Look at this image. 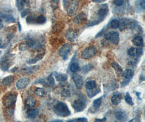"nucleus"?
Segmentation results:
<instances>
[{
  "mask_svg": "<svg viewBox=\"0 0 145 122\" xmlns=\"http://www.w3.org/2000/svg\"><path fill=\"white\" fill-rule=\"evenodd\" d=\"M54 112L58 116L62 117H67L71 114V111L67 105L63 102H59L55 106Z\"/></svg>",
  "mask_w": 145,
  "mask_h": 122,
  "instance_id": "obj_1",
  "label": "nucleus"
},
{
  "mask_svg": "<svg viewBox=\"0 0 145 122\" xmlns=\"http://www.w3.org/2000/svg\"><path fill=\"white\" fill-rule=\"evenodd\" d=\"M97 52V48L94 46H90L85 48L82 53L81 57L83 59H89L94 57Z\"/></svg>",
  "mask_w": 145,
  "mask_h": 122,
  "instance_id": "obj_2",
  "label": "nucleus"
},
{
  "mask_svg": "<svg viewBox=\"0 0 145 122\" xmlns=\"http://www.w3.org/2000/svg\"><path fill=\"white\" fill-rule=\"evenodd\" d=\"M72 51V46L69 44H65L59 50V53L64 60H67Z\"/></svg>",
  "mask_w": 145,
  "mask_h": 122,
  "instance_id": "obj_3",
  "label": "nucleus"
},
{
  "mask_svg": "<svg viewBox=\"0 0 145 122\" xmlns=\"http://www.w3.org/2000/svg\"><path fill=\"white\" fill-rule=\"evenodd\" d=\"M16 99H17L16 95L13 93L9 94L6 95L3 99V105L7 108L12 107L15 104Z\"/></svg>",
  "mask_w": 145,
  "mask_h": 122,
  "instance_id": "obj_4",
  "label": "nucleus"
},
{
  "mask_svg": "<svg viewBox=\"0 0 145 122\" xmlns=\"http://www.w3.org/2000/svg\"><path fill=\"white\" fill-rule=\"evenodd\" d=\"M78 0H72L66 9L67 13L69 16H73L76 14L78 10Z\"/></svg>",
  "mask_w": 145,
  "mask_h": 122,
  "instance_id": "obj_5",
  "label": "nucleus"
},
{
  "mask_svg": "<svg viewBox=\"0 0 145 122\" xmlns=\"http://www.w3.org/2000/svg\"><path fill=\"white\" fill-rule=\"evenodd\" d=\"M133 71L130 69H127L123 72L122 75L124 78L122 82V86H126L129 83V82L133 78Z\"/></svg>",
  "mask_w": 145,
  "mask_h": 122,
  "instance_id": "obj_6",
  "label": "nucleus"
},
{
  "mask_svg": "<svg viewBox=\"0 0 145 122\" xmlns=\"http://www.w3.org/2000/svg\"><path fill=\"white\" fill-rule=\"evenodd\" d=\"M86 103H85L84 100L82 99L76 100L72 104V107L76 112L83 111L86 108Z\"/></svg>",
  "mask_w": 145,
  "mask_h": 122,
  "instance_id": "obj_7",
  "label": "nucleus"
},
{
  "mask_svg": "<svg viewBox=\"0 0 145 122\" xmlns=\"http://www.w3.org/2000/svg\"><path fill=\"white\" fill-rule=\"evenodd\" d=\"M30 83V80L28 78L25 77L20 79L19 80L18 82H16V87L19 90H22V89H24L26 87H27L28 86V85Z\"/></svg>",
  "mask_w": 145,
  "mask_h": 122,
  "instance_id": "obj_8",
  "label": "nucleus"
},
{
  "mask_svg": "<svg viewBox=\"0 0 145 122\" xmlns=\"http://www.w3.org/2000/svg\"><path fill=\"white\" fill-rule=\"evenodd\" d=\"M11 65V59L8 56H4L0 62V66H1V68L3 71H7L9 68L10 66Z\"/></svg>",
  "mask_w": 145,
  "mask_h": 122,
  "instance_id": "obj_9",
  "label": "nucleus"
},
{
  "mask_svg": "<svg viewBox=\"0 0 145 122\" xmlns=\"http://www.w3.org/2000/svg\"><path fill=\"white\" fill-rule=\"evenodd\" d=\"M108 7L107 4H104L102 5L100 9L98 12V16L100 20L102 21V20L104 19L108 15Z\"/></svg>",
  "mask_w": 145,
  "mask_h": 122,
  "instance_id": "obj_10",
  "label": "nucleus"
},
{
  "mask_svg": "<svg viewBox=\"0 0 145 122\" xmlns=\"http://www.w3.org/2000/svg\"><path fill=\"white\" fill-rule=\"evenodd\" d=\"M72 79H73L76 87L78 89H81L83 86V81L82 77L80 75L74 74L72 75Z\"/></svg>",
  "mask_w": 145,
  "mask_h": 122,
  "instance_id": "obj_11",
  "label": "nucleus"
},
{
  "mask_svg": "<svg viewBox=\"0 0 145 122\" xmlns=\"http://www.w3.org/2000/svg\"><path fill=\"white\" fill-rule=\"evenodd\" d=\"M107 39H109L110 42L114 44H117L120 41L119 34L117 32H113L107 35Z\"/></svg>",
  "mask_w": 145,
  "mask_h": 122,
  "instance_id": "obj_12",
  "label": "nucleus"
},
{
  "mask_svg": "<svg viewBox=\"0 0 145 122\" xmlns=\"http://www.w3.org/2000/svg\"><path fill=\"white\" fill-rule=\"evenodd\" d=\"M65 37L69 41L74 42L78 38V34L73 29H69L66 33Z\"/></svg>",
  "mask_w": 145,
  "mask_h": 122,
  "instance_id": "obj_13",
  "label": "nucleus"
},
{
  "mask_svg": "<svg viewBox=\"0 0 145 122\" xmlns=\"http://www.w3.org/2000/svg\"><path fill=\"white\" fill-rule=\"evenodd\" d=\"M87 19V15L84 13H81V14L77 15L75 19H74V22L75 24H83Z\"/></svg>",
  "mask_w": 145,
  "mask_h": 122,
  "instance_id": "obj_14",
  "label": "nucleus"
},
{
  "mask_svg": "<svg viewBox=\"0 0 145 122\" xmlns=\"http://www.w3.org/2000/svg\"><path fill=\"white\" fill-rule=\"evenodd\" d=\"M115 117L117 120L121 121H126L127 119V115L126 113L122 111L116 112L115 114Z\"/></svg>",
  "mask_w": 145,
  "mask_h": 122,
  "instance_id": "obj_15",
  "label": "nucleus"
},
{
  "mask_svg": "<svg viewBox=\"0 0 145 122\" xmlns=\"http://www.w3.org/2000/svg\"><path fill=\"white\" fill-rule=\"evenodd\" d=\"M51 74L53 75L56 79L59 81H65L67 80V75L64 73H60L57 72H54Z\"/></svg>",
  "mask_w": 145,
  "mask_h": 122,
  "instance_id": "obj_16",
  "label": "nucleus"
},
{
  "mask_svg": "<svg viewBox=\"0 0 145 122\" xmlns=\"http://www.w3.org/2000/svg\"><path fill=\"white\" fill-rule=\"evenodd\" d=\"M29 5V0H16V5L19 11H21L26 7H28Z\"/></svg>",
  "mask_w": 145,
  "mask_h": 122,
  "instance_id": "obj_17",
  "label": "nucleus"
},
{
  "mask_svg": "<svg viewBox=\"0 0 145 122\" xmlns=\"http://www.w3.org/2000/svg\"><path fill=\"white\" fill-rule=\"evenodd\" d=\"M122 99V95L120 93L115 94L112 96L111 98V101L113 105H117L121 103Z\"/></svg>",
  "mask_w": 145,
  "mask_h": 122,
  "instance_id": "obj_18",
  "label": "nucleus"
},
{
  "mask_svg": "<svg viewBox=\"0 0 145 122\" xmlns=\"http://www.w3.org/2000/svg\"><path fill=\"white\" fill-rule=\"evenodd\" d=\"M13 81H14V78L13 76L9 75V76L6 77L3 79L2 84L4 86L8 87L12 84Z\"/></svg>",
  "mask_w": 145,
  "mask_h": 122,
  "instance_id": "obj_19",
  "label": "nucleus"
},
{
  "mask_svg": "<svg viewBox=\"0 0 145 122\" xmlns=\"http://www.w3.org/2000/svg\"><path fill=\"white\" fill-rule=\"evenodd\" d=\"M27 117L30 118V119H34L38 116V111L37 109H34V108H30L27 110Z\"/></svg>",
  "mask_w": 145,
  "mask_h": 122,
  "instance_id": "obj_20",
  "label": "nucleus"
},
{
  "mask_svg": "<svg viewBox=\"0 0 145 122\" xmlns=\"http://www.w3.org/2000/svg\"><path fill=\"white\" fill-rule=\"evenodd\" d=\"M133 42L135 46H137V47H142L144 44L142 38L140 36H136L135 37L133 40Z\"/></svg>",
  "mask_w": 145,
  "mask_h": 122,
  "instance_id": "obj_21",
  "label": "nucleus"
},
{
  "mask_svg": "<svg viewBox=\"0 0 145 122\" xmlns=\"http://www.w3.org/2000/svg\"><path fill=\"white\" fill-rule=\"evenodd\" d=\"M26 104L28 107L30 108L34 107L36 105V100L33 97H29L26 100Z\"/></svg>",
  "mask_w": 145,
  "mask_h": 122,
  "instance_id": "obj_22",
  "label": "nucleus"
},
{
  "mask_svg": "<svg viewBox=\"0 0 145 122\" xmlns=\"http://www.w3.org/2000/svg\"><path fill=\"white\" fill-rule=\"evenodd\" d=\"M111 66L113 67L115 71H116V73L118 74H122L123 73V69L122 68L120 65H118L117 63L115 62H113L111 63Z\"/></svg>",
  "mask_w": 145,
  "mask_h": 122,
  "instance_id": "obj_23",
  "label": "nucleus"
},
{
  "mask_svg": "<svg viewBox=\"0 0 145 122\" xmlns=\"http://www.w3.org/2000/svg\"><path fill=\"white\" fill-rule=\"evenodd\" d=\"M46 21V18L44 15H39L35 17V24H37L39 25L44 24Z\"/></svg>",
  "mask_w": 145,
  "mask_h": 122,
  "instance_id": "obj_24",
  "label": "nucleus"
},
{
  "mask_svg": "<svg viewBox=\"0 0 145 122\" xmlns=\"http://www.w3.org/2000/svg\"><path fill=\"white\" fill-rule=\"evenodd\" d=\"M96 86V82L94 80H89L86 82L85 87L88 90H93Z\"/></svg>",
  "mask_w": 145,
  "mask_h": 122,
  "instance_id": "obj_25",
  "label": "nucleus"
},
{
  "mask_svg": "<svg viewBox=\"0 0 145 122\" xmlns=\"http://www.w3.org/2000/svg\"><path fill=\"white\" fill-rule=\"evenodd\" d=\"M70 70L72 73H76L79 70H80V66H79L78 64L76 62H74L70 66Z\"/></svg>",
  "mask_w": 145,
  "mask_h": 122,
  "instance_id": "obj_26",
  "label": "nucleus"
},
{
  "mask_svg": "<svg viewBox=\"0 0 145 122\" xmlns=\"http://www.w3.org/2000/svg\"><path fill=\"white\" fill-rule=\"evenodd\" d=\"M94 68V66L92 64H88L82 67L81 70L84 73H87Z\"/></svg>",
  "mask_w": 145,
  "mask_h": 122,
  "instance_id": "obj_27",
  "label": "nucleus"
},
{
  "mask_svg": "<svg viewBox=\"0 0 145 122\" xmlns=\"http://www.w3.org/2000/svg\"><path fill=\"white\" fill-rule=\"evenodd\" d=\"M1 18L2 19L4 20L6 22H8V23L14 22L15 21V19L14 18V17L11 15H2L1 16Z\"/></svg>",
  "mask_w": 145,
  "mask_h": 122,
  "instance_id": "obj_28",
  "label": "nucleus"
},
{
  "mask_svg": "<svg viewBox=\"0 0 145 122\" xmlns=\"http://www.w3.org/2000/svg\"><path fill=\"white\" fill-rule=\"evenodd\" d=\"M110 26L113 29H117L120 27V22L116 19L113 20L110 22Z\"/></svg>",
  "mask_w": 145,
  "mask_h": 122,
  "instance_id": "obj_29",
  "label": "nucleus"
},
{
  "mask_svg": "<svg viewBox=\"0 0 145 122\" xmlns=\"http://www.w3.org/2000/svg\"><path fill=\"white\" fill-rule=\"evenodd\" d=\"M35 94L37 95L38 97H42L45 95V91L43 88H37L35 89V90L34 91Z\"/></svg>",
  "mask_w": 145,
  "mask_h": 122,
  "instance_id": "obj_30",
  "label": "nucleus"
},
{
  "mask_svg": "<svg viewBox=\"0 0 145 122\" xmlns=\"http://www.w3.org/2000/svg\"><path fill=\"white\" fill-rule=\"evenodd\" d=\"M124 99H125V101H126V102L128 104H129V105H133L134 103L133 101V99H132V98H131V97H130L129 92H127L126 93V95H125Z\"/></svg>",
  "mask_w": 145,
  "mask_h": 122,
  "instance_id": "obj_31",
  "label": "nucleus"
},
{
  "mask_svg": "<svg viewBox=\"0 0 145 122\" xmlns=\"http://www.w3.org/2000/svg\"><path fill=\"white\" fill-rule=\"evenodd\" d=\"M128 53L130 57H135L137 55V48L135 47H131L128 51Z\"/></svg>",
  "mask_w": 145,
  "mask_h": 122,
  "instance_id": "obj_32",
  "label": "nucleus"
},
{
  "mask_svg": "<svg viewBox=\"0 0 145 122\" xmlns=\"http://www.w3.org/2000/svg\"><path fill=\"white\" fill-rule=\"evenodd\" d=\"M43 57V55H38L37 56H36V57L32 59V60H29L28 61V64H35L36 62H37L38 61H39V60H40Z\"/></svg>",
  "mask_w": 145,
  "mask_h": 122,
  "instance_id": "obj_33",
  "label": "nucleus"
},
{
  "mask_svg": "<svg viewBox=\"0 0 145 122\" xmlns=\"http://www.w3.org/2000/svg\"><path fill=\"white\" fill-rule=\"evenodd\" d=\"M70 92L68 89H64L62 90V91L61 92V95L62 97H63L64 98H67L68 97H70Z\"/></svg>",
  "mask_w": 145,
  "mask_h": 122,
  "instance_id": "obj_34",
  "label": "nucleus"
},
{
  "mask_svg": "<svg viewBox=\"0 0 145 122\" xmlns=\"http://www.w3.org/2000/svg\"><path fill=\"white\" fill-rule=\"evenodd\" d=\"M101 103H102V100L101 98L95 99L93 101V106L94 108H96V109H98V108H100L101 105Z\"/></svg>",
  "mask_w": 145,
  "mask_h": 122,
  "instance_id": "obj_35",
  "label": "nucleus"
},
{
  "mask_svg": "<svg viewBox=\"0 0 145 122\" xmlns=\"http://www.w3.org/2000/svg\"><path fill=\"white\" fill-rule=\"evenodd\" d=\"M28 48H29L28 46L27 45V43L26 42V43H24V42L21 43V44H20L19 46V50L21 51H24L27 50Z\"/></svg>",
  "mask_w": 145,
  "mask_h": 122,
  "instance_id": "obj_36",
  "label": "nucleus"
},
{
  "mask_svg": "<svg viewBox=\"0 0 145 122\" xmlns=\"http://www.w3.org/2000/svg\"><path fill=\"white\" fill-rule=\"evenodd\" d=\"M47 80H48L49 84L51 86H54L55 85V81L54 79V78L52 76V74L49 75L47 78Z\"/></svg>",
  "mask_w": 145,
  "mask_h": 122,
  "instance_id": "obj_37",
  "label": "nucleus"
},
{
  "mask_svg": "<svg viewBox=\"0 0 145 122\" xmlns=\"http://www.w3.org/2000/svg\"><path fill=\"white\" fill-rule=\"evenodd\" d=\"M58 2L59 0H51V5L52 8L54 9H57L58 7Z\"/></svg>",
  "mask_w": 145,
  "mask_h": 122,
  "instance_id": "obj_38",
  "label": "nucleus"
},
{
  "mask_svg": "<svg viewBox=\"0 0 145 122\" xmlns=\"http://www.w3.org/2000/svg\"><path fill=\"white\" fill-rule=\"evenodd\" d=\"M26 43H27L29 47H31L35 45V41L32 39H29L26 41Z\"/></svg>",
  "mask_w": 145,
  "mask_h": 122,
  "instance_id": "obj_39",
  "label": "nucleus"
},
{
  "mask_svg": "<svg viewBox=\"0 0 145 122\" xmlns=\"http://www.w3.org/2000/svg\"><path fill=\"white\" fill-rule=\"evenodd\" d=\"M115 5L117 6H121L123 5L124 0H114Z\"/></svg>",
  "mask_w": 145,
  "mask_h": 122,
  "instance_id": "obj_40",
  "label": "nucleus"
},
{
  "mask_svg": "<svg viewBox=\"0 0 145 122\" xmlns=\"http://www.w3.org/2000/svg\"><path fill=\"white\" fill-rule=\"evenodd\" d=\"M143 54V49L142 48H137V57H140Z\"/></svg>",
  "mask_w": 145,
  "mask_h": 122,
  "instance_id": "obj_41",
  "label": "nucleus"
},
{
  "mask_svg": "<svg viewBox=\"0 0 145 122\" xmlns=\"http://www.w3.org/2000/svg\"><path fill=\"white\" fill-rule=\"evenodd\" d=\"M29 13H30V11H29V9L24 10V11H23L21 13V16L22 18H24V17H25V16L27 15Z\"/></svg>",
  "mask_w": 145,
  "mask_h": 122,
  "instance_id": "obj_42",
  "label": "nucleus"
},
{
  "mask_svg": "<svg viewBox=\"0 0 145 122\" xmlns=\"http://www.w3.org/2000/svg\"><path fill=\"white\" fill-rule=\"evenodd\" d=\"M76 121H81V122H87L88 121V119L87 118H84V117H82V118H78L77 119H75Z\"/></svg>",
  "mask_w": 145,
  "mask_h": 122,
  "instance_id": "obj_43",
  "label": "nucleus"
},
{
  "mask_svg": "<svg viewBox=\"0 0 145 122\" xmlns=\"http://www.w3.org/2000/svg\"><path fill=\"white\" fill-rule=\"evenodd\" d=\"M6 45L4 42H3L2 39L0 38V48H5Z\"/></svg>",
  "mask_w": 145,
  "mask_h": 122,
  "instance_id": "obj_44",
  "label": "nucleus"
},
{
  "mask_svg": "<svg viewBox=\"0 0 145 122\" xmlns=\"http://www.w3.org/2000/svg\"><path fill=\"white\" fill-rule=\"evenodd\" d=\"M140 4L141 7L143 9H144L145 8V1H144V0H141Z\"/></svg>",
  "mask_w": 145,
  "mask_h": 122,
  "instance_id": "obj_45",
  "label": "nucleus"
},
{
  "mask_svg": "<svg viewBox=\"0 0 145 122\" xmlns=\"http://www.w3.org/2000/svg\"><path fill=\"white\" fill-rule=\"evenodd\" d=\"M3 27V22H2V19L1 18V16H0V28H2Z\"/></svg>",
  "mask_w": 145,
  "mask_h": 122,
  "instance_id": "obj_46",
  "label": "nucleus"
},
{
  "mask_svg": "<svg viewBox=\"0 0 145 122\" xmlns=\"http://www.w3.org/2000/svg\"><path fill=\"white\" fill-rule=\"evenodd\" d=\"M106 117H104L103 119H97L96 120V121H104L106 120Z\"/></svg>",
  "mask_w": 145,
  "mask_h": 122,
  "instance_id": "obj_47",
  "label": "nucleus"
},
{
  "mask_svg": "<svg viewBox=\"0 0 145 122\" xmlns=\"http://www.w3.org/2000/svg\"><path fill=\"white\" fill-rule=\"evenodd\" d=\"M140 94H141V93H140V92H136V94L137 95V97H138V98H139V99L141 100V99L140 98Z\"/></svg>",
  "mask_w": 145,
  "mask_h": 122,
  "instance_id": "obj_48",
  "label": "nucleus"
},
{
  "mask_svg": "<svg viewBox=\"0 0 145 122\" xmlns=\"http://www.w3.org/2000/svg\"><path fill=\"white\" fill-rule=\"evenodd\" d=\"M18 25H19V30H20V31H21V25H20V22H18Z\"/></svg>",
  "mask_w": 145,
  "mask_h": 122,
  "instance_id": "obj_49",
  "label": "nucleus"
},
{
  "mask_svg": "<svg viewBox=\"0 0 145 122\" xmlns=\"http://www.w3.org/2000/svg\"><path fill=\"white\" fill-rule=\"evenodd\" d=\"M1 51H0V54H1Z\"/></svg>",
  "mask_w": 145,
  "mask_h": 122,
  "instance_id": "obj_50",
  "label": "nucleus"
},
{
  "mask_svg": "<svg viewBox=\"0 0 145 122\" xmlns=\"http://www.w3.org/2000/svg\"><path fill=\"white\" fill-rule=\"evenodd\" d=\"M140 1H141V0H140Z\"/></svg>",
  "mask_w": 145,
  "mask_h": 122,
  "instance_id": "obj_51",
  "label": "nucleus"
}]
</instances>
